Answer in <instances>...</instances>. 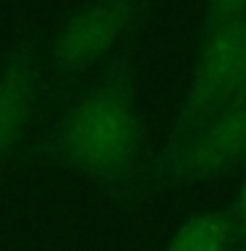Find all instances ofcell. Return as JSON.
<instances>
[{
	"label": "cell",
	"mask_w": 246,
	"mask_h": 251,
	"mask_svg": "<svg viewBox=\"0 0 246 251\" xmlns=\"http://www.w3.org/2000/svg\"><path fill=\"white\" fill-rule=\"evenodd\" d=\"M76 165L97 176H113L131 165L139 147V126L131 100L121 89H100L74 110L63 133Z\"/></svg>",
	"instance_id": "6da1fadb"
},
{
	"label": "cell",
	"mask_w": 246,
	"mask_h": 251,
	"mask_svg": "<svg viewBox=\"0 0 246 251\" xmlns=\"http://www.w3.org/2000/svg\"><path fill=\"white\" fill-rule=\"evenodd\" d=\"M29 76L24 68H13L0 78V154L19 141L29 121Z\"/></svg>",
	"instance_id": "5b68a950"
},
{
	"label": "cell",
	"mask_w": 246,
	"mask_h": 251,
	"mask_svg": "<svg viewBox=\"0 0 246 251\" xmlns=\"http://www.w3.org/2000/svg\"><path fill=\"white\" fill-rule=\"evenodd\" d=\"M129 0H97L63 24L53 42V58L66 71H84L97 63L131 26Z\"/></svg>",
	"instance_id": "7a4b0ae2"
},
{
	"label": "cell",
	"mask_w": 246,
	"mask_h": 251,
	"mask_svg": "<svg viewBox=\"0 0 246 251\" xmlns=\"http://www.w3.org/2000/svg\"><path fill=\"white\" fill-rule=\"evenodd\" d=\"M246 157V105H236L196 141L189 165L196 173H215Z\"/></svg>",
	"instance_id": "277c9868"
},
{
	"label": "cell",
	"mask_w": 246,
	"mask_h": 251,
	"mask_svg": "<svg viewBox=\"0 0 246 251\" xmlns=\"http://www.w3.org/2000/svg\"><path fill=\"white\" fill-rule=\"evenodd\" d=\"M246 86V50H244V21L220 24L210 37L199 58V71L194 81V102L212 105L218 100L244 92Z\"/></svg>",
	"instance_id": "3957f363"
},
{
	"label": "cell",
	"mask_w": 246,
	"mask_h": 251,
	"mask_svg": "<svg viewBox=\"0 0 246 251\" xmlns=\"http://www.w3.org/2000/svg\"><path fill=\"white\" fill-rule=\"evenodd\" d=\"M239 212H241V220H244V225H246V180H244L241 196H239Z\"/></svg>",
	"instance_id": "ba28073f"
},
{
	"label": "cell",
	"mask_w": 246,
	"mask_h": 251,
	"mask_svg": "<svg viewBox=\"0 0 246 251\" xmlns=\"http://www.w3.org/2000/svg\"><path fill=\"white\" fill-rule=\"evenodd\" d=\"M225 251H231V249H225Z\"/></svg>",
	"instance_id": "30bf717a"
},
{
	"label": "cell",
	"mask_w": 246,
	"mask_h": 251,
	"mask_svg": "<svg viewBox=\"0 0 246 251\" xmlns=\"http://www.w3.org/2000/svg\"><path fill=\"white\" fill-rule=\"evenodd\" d=\"M244 94H246V86H244Z\"/></svg>",
	"instance_id": "9c48e42d"
},
{
	"label": "cell",
	"mask_w": 246,
	"mask_h": 251,
	"mask_svg": "<svg viewBox=\"0 0 246 251\" xmlns=\"http://www.w3.org/2000/svg\"><path fill=\"white\" fill-rule=\"evenodd\" d=\"M246 11V0H210V16L215 24L236 21Z\"/></svg>",
	"instance_id": "52a82bcc"
},
{
	"label": "cell",
	"mask_w": 246,
	"mask_h": 251,
	"mask_svg": "<svg viewBox=\"0 0 246 251\" xmlns=\"http://www.w3.org/2000/svg\"><path fill=\"white\" fill-rule=\"evenodd\" d=\"M228 225L218 215L194 217L173 235L168 251H225Z\"/></svg>",
	"instance_id": "8992f818"
}]
</instances>
